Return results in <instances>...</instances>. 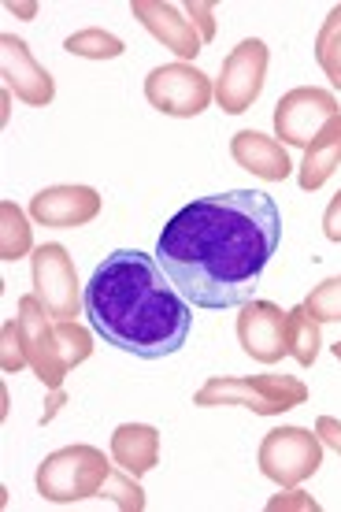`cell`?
Masks as SVG:
<instances>
[{"instance_id": "1", "label": "cell", "mask_w": 341, "mask_h": 512, "mask_svg": "<svg viewBox=\"0 0 341 512\" xmlns=\"http://www.w3.org/2000/svg\"><path fill=\"white\" fill-rule=\"evenodd\" d=\"M278 242L275 197L230 190L178 208L156 242V260L193 308H241L253 301Z\"/></svg>"}, {"instance_id": "2", "label": "cell", "mask_w": 341, "mask_h": 512, "mask_svg": "<svg viewBox=\"0 0 341 512\" xmlns=\"http://www.w3.org/2000/svg\"><path fill=\"white\" fill-rule=\"evenodd\" d=\"M86 316L108 346L138 360L178 353L193 327L190 301L160 260L141 249H115L97 264L86 286Z\"/></svg>"}, {"instance_id": "3", "label": "cell", "mask_w": 341, "mask_h": 512, "mask_svg": "<svg viewBox=\"0 0 341 512\" xmlns=\"http://www.w3.org/2000/svg\"><path fill=\"white\" fill-rule=\"evenodd\" d=\"M308 401V386L293 375H215L193 394L201 409H253L256 416H278Z\"/></svg>"}, {"instance_id": "4", "label": "cell", "mask_w": 341, "mask_h": 512, "mask_svg": "<svg viewBox=\"0 0 341 512\" xmlns=\"http://www.w3.org/2000/svg\"><path fill=\"white\" fill-rule=\"evenodd\" d=\"M108 472H112V464L104 461L97 446H64L41 461L38 494L56 505H71V501L101 494Z\"/></svg>"}, {"instance_id": "5", "label": "cell", "mask_w": 341, "mask_h": 512, "mask_svg": "<svg viewBox=\"0 0 341 512\" xmlns=\"http://www.w3.org/2000/svg\"><path fill=\"white\" fill-rule=\"evenodd\" d=\"M260 472L278 483V487H297L308 475L319 472L323 464V438L304 431V427H278V431H267L264 442H260Z\"/></svg>"}, {"instance_id": "6", "label": "cell", "mask_w": 341, "mask_h": 512, "mask_svg": "<svg viewBox=\"0 0 341 512\" xmlns=\"http://www.w3.org/2000/svg\"><path fill=\"white\" fill-rule=\"evenodd\" d=\"M212 97H215V86L208 82V75L197 71L193 64H186V60L152 67L149 78H145V101L156 112H164V116H178V119L201 116L204 108L212 104Z\"/></svg>"}, {"instance_id": "7", "label": "cell", "mask_w": 341, "mask_h": 512, "mask_svg": "<svg viewBox=\"0 0 341 512\" xmlns=\"http://www.w3.org/2000/svg\"><path fill=\"white\" fill-rule=\"evenodd\" d=\"M267 64H271V52L260 38H245L238 49L230 52L223 67H219V78H215V101L223 112L230 116H241L256 104V97L264 93V78Z\"/></svg>"}, {"instance_id": "8", "label": "cell", "mask_w": 341, "mask_h": 512, "mask_svg": "<svg viewBox=\"0 0 341 512\" xmlns=\"http://www.w3.org/2000/svg\"><path fill=\"white\" fill-rule=\"evenodd\" d=\"M34 294L52 320H75L86 297H78V275L64 245H41L34 253Z\"/></svg>"}, {"instance_id": "9", "label": "cell", "mask_w": 341, "mask_h": 512, "mask_svg": "<svg viewBox=\"0 0 341 512\" xmlns=\"http://www.w3.org/2000/svg\"><path fill=\"white\" fill-rule=\"evenodd\" d=\"M49 312L45 305L38 301V294H26L19 301V334H23V346H26V360H30V368L38 372V379L49 390H64V379H67V364L60 357V346H56V323L45 320Z\"/></svg>"}, {"instance_id": "10", "label": "cell", "mask_w": 341, "mask_h": 512, "mask_svg": "<svg viewBox=\"0 0 341 512\" xmlns=\"http://www.w3.org/2000/svg\"><path fill=\"white\" fill-rule=\"evenodd\" d=\"M338 116V101L330 90H316V86H301L290 90L275 104V134L286 145H312L319 130L327 127L330 119Z\"/></svg>"}, {"instance_id": "11", "label": "cell", "mask_w": 341, "mask_h": 512, "mask_svg": "<svg viewBox=\"0 0 341 512\" xmlns=\"http://www.w3.org/2000/svg\"><path fill=\"white\" fill-rule=\"evenodd\" d=\"M238 342L260 364L286 357V312L271 301H245L238 316Z\"/></svg>"}, {"instance_id": "12", "label": "cell", "mask_w": 341, "mask_h": 512, "mask_svg": "<svg viewBox=\"0 0 341 512\" xmlns=\"http://www.w3.org/2000/svg\"><path fill=\"white\" fill-rule=\"evenodd\" d=\"M30 216L41 227H86L89 219L101 216V193L89 186H49L30 201Z\"/></svg>"}, {"instance_id": "13", "label": "cell", "mask_w": 341, "mask_h": 512, "mask_svg": "<svg viewBox=\"0 0 341 512\" xmlns=\"http://www.w3.org/2000/svg\"><path fill=\"white\" fill-rule=\"evenodd\" d=\"M0 67H4V82L8 90L26 104H49L56 97V86H52V75L30 56L23 38L15 34H4L0 38Z\"/></svg>"}, {"instance_id": "14", "label": "cell", "mask_w": 341, "mask_h": 512, "mask_svg": "<svg viewBox=\"0 0 341 512\" xmlns=\"http://www.w3.org/2000/svg\"><path fill=\"white\" fill-rule=\"evenodd\" d=\"M130 12L134 19H141V26L149 30L156 41H164L167 49L178 52L182 60H193L197 52H201V34L193 30L190 19H182L175 4H156V0H134L130 4Z\"/></svg>"}, {"instance_id": "15", "label": "cell", "mask_w": 341, "mask_h": 512, "mask_svg": "<svg viewBox=\"0 0 341 512\" xmlns=\"http://www.w3.org/2000/svg\"><path fill=\"white\" fill-rule=\"evenodd\" d=\"M230 156H234V164L245 167V171H253L256 179L264 182H282L290 179V153L282 149V141L267 138L260 130H238L234 138H230Z\"/></svg>"}, {"instance_id": "16", "label": "cell", "mask_w": 341, "mask_h": 512, "mask_svg": "<svg viewBox=\"0 0 341 512\" xmlns=\"http://www.w3.org/2000/svg\"><path fill=\"white\" fill-rule=\"evenodd\" d=\"M112 461L134 479L160 464V431L149 423H123L112 435Z\"/></svg>"}, {"instance_id": "17", "label": "cell", "mask_w": 341, "mask_h": 512, "mask_svg": "<svg viewBox=\"0 0 341 512\" xmlns=\"http://www.w3.org/2000/svg\"><path fill=\"white\" fill-rule=\"evenodd\" d=\"M341 164V116H334L327 123V127L319 130L316 138H312V145L304 149V164H301V190H319L323 182L338 171Z\"/></svg>"}, {"instance_id": "18", "label": "cell", "mask_w": 341, "mask_h": 512, "mask_svg": "<svg viewBox=\"0 0 341 512\" xmlns=\"http://www.w3.org/2000/svg\"><path fill=\"white\" fill-rule=\"evenodd\" d=\"M286 353L301 368H312L319 357V320H312L304 305L286 312Z\"/></svg>"}, {"instance_id": "19", "label": "cell", "mask_w": 341, "mask_h": 512, "mask_svg": "<svg viewBox=\"0 0 341 512\" xmlns=\"http://www.w3.org/2000/svg\"><path fill=\"white\" fill-rule=\"evenodd\" d=\"M30 249V227H26L23 208L4 201L0 205V260H19Z\"/></svg>"}, {"instance_id": "20", "label": "cell", "mask_w": 341, "mask_h": 512, "mask_svg": "<svg viewBox=\"0 0 341 512\" xmlns=\"http://www.w3.org/2000/svg\"><path fill=\"white\" fill-rule=\"evenodd\" d=\"M316 60H319V67L327 71L330 82L341 90V4L338 8H330L327 23H323V30H319Z\"/></svg>"}, {"instance_id": "21", "label": "cell", "mask_w": 341, "mask_h": 512, "mask_svg": "<svg viewBox=\"0 0 341 512\" xmlns=\"http://www.w3.org/2000/svg\"><path fill=\"white\" fill-rule=\"evenodd\" d=\"M64 49L71 56H86V60H115V56H123V41L108 30H78L64 41Z\"/></svg>"}, {"instance_id": "22", "label": "cell", "mask_w": 341, "mask_h": 512, "mask_svg": "<svg viewBox=\"0 0 341 512\" xmlns=\"http://www.w3.org/2000/svg\"><path fill=\"white\" fill-rule=\"evenodd\" d=\"M56 346H60V357H64L67 372L86 364L93 357V334L86 327H78L75 320H56Z\"/></svg>"}, {"instance_id": "23", "label": "cell", "mask_w": 341, "mask_h": 512, "mask_svg": "<svg viewBox=\"0 0 341 512\" xmlns=\"http://www.w3.org/2000/svg\"><path fill=\"white\" fill-rule=\"evenodd\" d=\"M308 308V316L319 323H341V275L319 282L312 294L301 301Z\"/></svg>"}, {"instance_id": "24", "label": "cell", "mask_w": 341, "mask_h": 512, "mask_svg": "<svg viewBox=\"0 0 341 512\" xmlns=\"http://www.w3.org/2000/svg\"><path fill=\"white\" fill-rule=\"evenodd\" d=\"M104 494H108L119 509H134V512L145 509V490L130 479V472H108V479H104V487H101V498Z\"/></svg>"}, {"instance_id": "25", "label": "cell", "mask_w": 341, "mask_h": 512, "mask_svg": "<svg viewBox=\"0 0 341 512\" xmlns=\"http://www.w3.org/2000/svg\"><path fill=\"white\" fill-rule=\"evenodd\" d=\"M0 338H4V349H0V364H4V372H19V368H26L30 360H26V346H23V334H19V323H4V331H0Z\"/></svg>"}, {"instance_id": "26", "label": "cell", "mask_w": 341, "mask_h": 512, "mask_svg": "<svg viewBox=\"0 0 341 512\" xmlns=\"http://www.w3.org/2000/svg\"><path fill=\"white\" fill-rule=\"evenodd\" d=\"M186 15H190V23H193V30L201 34V41L208 45V41L215 38V8L212 4H204V0H193V4H186Z\"/></svg>"}, {"instance_id": "27", "label": "cell", "mask_w": 341, "mask_h": 512, "mask_svg": "<svg viewBox=\"0 0 341 512\" xmlns=\"http://www.w3.org/2000/svg\"><path fill=\"white\" fill-rule=\"evenodd\" d=\"M267 509L278 512V509H319V501L316 498H308V494H301V490H293L290 498H271L267 501Z\"/></svg>"}, {"instance_id": "28", "label": "cell", "mask_w": 341, "mask_h": 512, "mask_svg": "<svg viewBox=\"0 0 341 512\" xmlns=\"http://www.w3.org/2000/svg\"><path fill=\"white\" fill-rule=\"evenodd\" d=\"M323 234H327L330 242H341V193L327 205V212H323Z\"/></svg>"}, {"instance_id": "29", "label": "cell", "mask_w": 341, "mask_h": 512, "mask_svg": "<svg viewBox=\"0 0 341 512\" xmlns=\"http://www.w3.org/2000/svg\"><path fill=\"white\" fill-rule=\"evenodd\" d=\"M316 435L323 438V446H334L341 453V420H334V416H319Z\"/></svg>"}, {"instance_id": "30", "label": "cell", "mask_w": 341, "mask_h": 512, "mask_svg": "<svg viewBox=\"0 0 341 512\" xmlns=\"http://www.w3.org/2000/svg\"><path fill=\"white\" fill-rule=\"evenodd\" d=\"M60 405H64V390H52L49 397V409H45V416H41V423H52V416L60 412Z\"/></svg>"}, {"instance_id": "31", "label": "cell", "mask_w": 341, "mask_h": 512, "mask_svg": "<svg viewBox=\"0 0 341 512\" xmlns=\"http://www.w3.org/2000/svg\"><path fill=\"white\" fill-rule=\"evenodd\" d=\"M8 8H12V12H19V15H34V12H38L34 4H8Z\"/></svg>"}, {"instance_id": "32", "label": "cell", "mask_w": 341, "mask_h": 512, "mask_svg": "<svg viewBox=\"0 0 341 512\" xmlns=\"http://www.w3.org/2000/svg\"><path fill=\"white\" fill-rule=\"evenodd\" d=\"M330 349H334V357H338V360H341V342H338V346H330Z\"/></svg>"}]
</instances>
